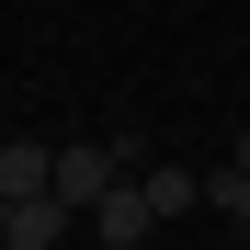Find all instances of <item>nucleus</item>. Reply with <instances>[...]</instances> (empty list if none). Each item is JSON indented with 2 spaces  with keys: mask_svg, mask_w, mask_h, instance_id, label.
I'll use <instances>...</instances> for the list:
<instances>
[{
  "mask_svg": "<svg viewBox=\"0 0 250 250\" xmlns=\"http://www.w3.org/2000/svg\"><path fill=\"white\" fill-rule=\"evenodd\" d=\"M114 182H125V137H80V148H57V205L91 216V193H114Z\"/></svg>",
  "mask_w": 250,
  "mask_h": 250,
  "instance_id": "1",
  "label": "nucleus"
},
{
  "mask_svg": "<svg viewBox=\"0 0 250 250\" xmlns=\"http://www.w3.org/2000/svg\"><path fill=\"white\" fill-rule=\"evenodd\" d=\"M148 228H159V205H148V182H137V171H125L114 193H91V239H103V250H137Z\"/></svg>",
  "mask_w": 250,
  "mask_h": 250,
  "instance_id": "2",
  "label": "nucleus"
},
{
  "mask_svg": "<svg viewBox=\"0 0 250 250\" xmlns=\"http://www.w3.org/2000/svg\"><path fill=\"white\" fill-rule=\"evenodd\" d=\"M0 193H57V148H34V137H0Z\"/></svg>",
  "mask_w": 250,
  "mask_h": 250,
  "instance_id": "3",
  "label": "nucleus"
},
{
  "mask_svg": "<svg viewBox=\"0 0 250 250\" xmlns=\"http://www.w3.org/2000/svg\"><path fill=\"white\" fill-rule=\"evenodd\" d=\"M57 228H68L57 193H23V205H12V250H57Z\"/></svg>",
  "mask_w": 250,
  "mask_h": 250,
  "instance_id": "4",
  "label": "nucleus"
},
{
  "mask_svg": "<svg viewBox=\"0 0 250 250\" xmlns=\"http://www.w3.org/2000/svg\"><path fill=\"white\" fill-rule=\"evenodd\" d=\"M205 205H216V216L250 239V171H239V159H228V171H205Z\"/></svg>",
  "mask_w": 250,
  "mask_h": 250,
  "instance_id": "5",
  "label": "nucleus"
},
{
  "mask_svg": "<svg viewBox=\"0 0 250 250\" xmlns=\"http://www.w3.org/2000/svg\"><path fill=\"white\" fill-rule=\"evenodd\" d=\"M148 182V205H159V216H182V205H205V171H137Z\"/></svg>",
  "mask_w": 250,
  "mask_h": 250,
  "instance_id": "6",
  "label": "nucleus"
},
{
  "mask_svg": "<svg viewBox=\"0 0 250 250\" xmlns=\"http://www.w3.org/2000/svg\"><path fill=\"white\" fill-rule=\"evenodd\" d=\"M0 239H12V193H0Z\"/></svg>",
  "mask_w": 250,
  "mask_h": 250,
  "instance_id": "7",
  "label": "nucleus"
},
{
  "mask_svg": "<svg viewBox=\"0 0 250 250\" xmlns=\"http://www.w3.org/2000/svg\"><path fill=\"white\" fill-rule=\"evenodd\" d=\"M239 171H250V125H239Z\"/></svg>",
  "mask_w": 250,
  "mask_h": 250,
  "instance_id": "8",
  "label": "nucleus"
},
{
  "mask_svg": "<svg viewBox=\"0 0 250 250\" xmlns=\"http://www.w3.org/2000/svg\"><path fill=\"white\" fill-rule=\"evenodd\" d=\"M0 250H12V239H0Z\"/></svg>",
  "mask_w": 250,
  "mask_h": 250,
  "instance_id": "9",
  "label": "nucleus"
}]
</instances>
